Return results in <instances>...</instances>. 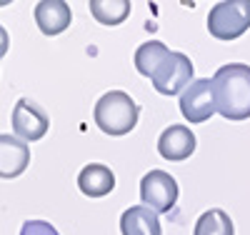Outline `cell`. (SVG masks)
<instances>
[{
    "label": "cell",
    "mask_w": 250,
    "mask_h": 235,
    "mask_svg": "<svg viewBox=\"0 0 250 235\" xmlns=\"http://www.w3.org/2000/svg\"><path fill=\"white\" fill-rule=\"evenodd\" d=\"M218 113L225 120L250 118V65L228 63L213 75Z\"/></svg>",
    "instance_id": "obj_1"
},
{
    "label": "cell",
    "mask_w": 250,
    "mask_h": 235,
    "mask_svg": "<svg viewBox=\"0 0 250 235\" xmlns=\"http://www.w3.org/2000/svg\"><path fill=\"white\" fill-rule=\"evenodd\" d=\"M138 118H140L138 103L123 90H108L105 95H100V100L93 108L95 125L105 135H113V138L128 135L138 125Z\"/></svg>",
    "instance_id": "obj_2"
},
{
    "label": "cell",
    "mask_w": 250,
    "mask_h": 235,
    "mask_svg": "<svg viewBox=\"0 0 250 235\" xmlns=\"http://www.w3.org/2000/svg\"><path fill=\"white\" fill-rule=\"evenodd\" d=\"M250 30V0H223L208 13V33L218 40H235Z\"/></svg>",
    "instance_id": "obj_3"
},
{
    "label": "cell",
    "mask_w": 250,
    "mask_h": 235,
    "mask_svg": "<svg viewBox=\"0 0 250 235\" xmlns=\"http://www.w3.org/2000/svg\"><path fill=\"white\" fill-rule=\"evenodd\" d=\"M150 80L160 95H183L185 88L193 83V63L185 53L170 50V55L160 63Z\"/></svg>",
    "instance_id": "obj_4"
},
{
    "label": "cell",
    "mask_w": 250,
    "mask_h": 235,
    "mask_svg": "<svg viewBox=\"0 0 250 235\" xmlns=\"http://www.w3.org/2000/svg\"><path fill=\"white\" fill-rule=\"evenodd\" d=\"M180 113L190 125H200L218 113L215 88L210 78H198L188 85L185 93L180 95Z\"/></svg>",
    "instance_id": "obj_5"
},
{
    "label": "cell",
    "mask_w": 250,
    "mask_h": 235,
    "mask_svg": "<svg viewBox=\"0 0 250 235\" xmlns=\"http://www.w3.org/2000/svg\"><path fill=\"white\" fill-rule=\"evenodd\" d=\"M178 180L165 170H150L140 180V200L155 213H170L178 203Z\"/></svg>",
    "instance_id": "obj_6"
},
{
    "label": "cell",
    "mask_w": 250,
    "mask_h": 235,
    "mask_svg": "<svg viewBox=\"0 0 250 235\" xmlns=\"http://www.w3.org/2000/svg\"><path fill=\"white\" fill-rule=\"evenodd\" d=\"M13 133L15 138L25 140V143H35L40 138H45L48 128H50V118L45 115V110L38 103H33L30 98H20L13 105Z\"/></svg>",
    "instance_id": "obj_7"
},
{
    "label": "cell",
    "mask_w": 250,
    "mask_h": 235,
    "mask_svg": "<svg viewBox=\"0 0 250 235\" xmlns=\"http://www.w3.org/2000/svg\"><path fill=\"white\" fill-rule=\"evenodd\" d=\"M158 153L163 160L183 163L195 153V135L188 125H170L158 138Z\"/></svg>",
    "instance_id": "obj_8"
},
{
    "label": "cell",
    "mask_w": 250,
    "mask_h": 235,
    "mask_svg": "<svg viewBox=\"0 0 250 235\" xmlns=\"http://www.w3.org/2000/svg\"><path fill=\"white\" fill-rule=\"evenodd\" d=\"M30 165V145L15 135L0 133V178H18Z\"/></svg>",
    "instance_id": "obj_9"
},
{
    "label": "cell",
    "mask_w": 250,
    "mask_h": 235,
    "mask_svg": "<svg viewBox=\"0 0 250 235\" xmlns=\"http://www.w3.org/2000/svg\"><path fill=\"white\" fill-rule=\"evenodd\" d=\"M73 20L70 5L62 3V0H43V3L35 5V23L43 35H60L62 30H68Z\"/></svg>",
    "instance_id": "obj_10"
},
{
    "label": "cell",
    "mask_w": 250,
    "mask_h": 235,
    "mask_svg": "<svg viewBox=\"0 0 250 235\" xmlns=\"http://www.w3.org/2000/svg\"><path fill=\"white\" fill-rule=\"evenodd\" d=\"M78 188H80V193L88 195V198H105L115 188V175H113V170L108 165L90 163V165H85L80 170Z\"/></svg>",
    "instance_id": "obj_11"
},
{
    "label": "cell",
    "mask_w": 250,
    "mask_h": 235,
    "mask_svg": "<svg viewBox=\"0 0 250 235\" xmlns=\"http://www.w3.org/2000/svg\"><path fill=\"white\" fill-rule=\"evenodd\" d=\"M120 233L123 235H163V228L155 210L145 205H133L120 215Z\"/></svg>",
    "instance_id": "obj_12"
},
{
    "label": "cell",
    "mask_w": 250,
    "mask_h": 235,
    "mask_svg": "<svg viewBox=\"0 0 250 235\" xmlns=\"http://www.w3.org/2000/svg\"><path fill=\"white\" fill-rule=\"evenodd\" d=\"M130 0H90V15L100 25H120L130 15Z\"/></svg>",
    "instance_id": "obj_13"
},
{
    "label": "cell",
    "mask_w": 250,
    "mask_h": 235,
    "mask_svg": "<svg viewBox=\"0 0 250 235\" xmlns=\"http://www.w3.org/2000/svg\"><path fill=\"white\" fill-rule=\"evenodd\" d=\"M170 55L168 45H163L160 40H148L135 50V68L140 75L145 78H153V73L160 68V63Z\"/></svg>",
    "instance_id": "obj_14"
},
{
    "label": "cell",
    "mask_w": 250,
    "mask_h": 235,
    "mask_svg": "<svg viewBox=\"0 0 250 235\" xmlns=\"http://www.w3.org/2000/svg\"><path fill=\"white\" fill-rule=\"evenodd\" d=\"M193 235H235V228H233V220L225 210L210 208L195 220Z\"/></svg>",
    "instance_id": "obj_15"
},
{
    "label": "cell",
    "mask_w": 250,
    "mask_h": 235,
    "mask_svg": "<svg viewBox=\"0 0 250 235\" xmlns=\"http://www.w3.org/2000/svg\"><path fill=\"white\" fill-rule=\"evenodd\" d=\"M20 235H60V233L55 230V225L45 220H25L20 228Z\"/></svg>",
    "instance_id": "obj_16"
},
{
    "label": "cell",
    "mask_w": 250,
    "mask_h": 235,
    "mask_svg": "<svg viewBox=\"0 0 250 235\" xmlns=\"http://www.w3.org/2000/svg\"><path fill=\"white\" fill-rule=\"evenodd\" d=\"M8 48H10V35H8V30L3 25H0V58H5Z\"/></svg>",
    "instance_id": "obj_17"
}]
</instances>
